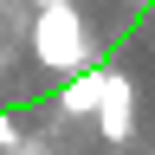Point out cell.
Wrapping results in <instances>:
<instances>
[{
    "label": "cell",
    "mask_w": 155,
    "mask_h": 155,
    "mask_svg": "<svg viewBox=\"0 0 155 155\" xmlns=\"http://www.w3.org/2000/svg\"><path fill=\"white\" fill-rule=\"evenodd\" d=\"M32 58L52 78H71V71L91 65V32H84L78 0H58V7H39L32 13Z\"/></svg>",
    "instance_id": "obj_1"
},
{
    "label": "cell",
    "mask_w": 155,
    "mask_h": 155,
    "mask_svg": "<svg viewBox=\"0 0 155 155\" xmlns=\"http://www.w3.org/2000/svg\"><path fill=\"white\" fill-rule=\"evenodd\" d=\"M91 123L104 129L110 149H123L129 136H136V84H129V71H110V78H104V97H97Z\"/></svg>",
    "instance_id": "obj_2"
},
{
    "label": "cell",
    "mask_w": 155,
    "mask_h": 155,
    "mask_svg": "<svg viewBox=\"0 0 155 155\" xmlns=\"http://www.w3.org/2000/svg\"><path fill=\"white\" fill-rule=\"evenodd\" d=\"M104 78H110V65H84V71H71L65 91H58V110H65V116H91L97 97H104Z\"/></svg>",
    "instance_id": "obj_3"
},
{
    "label": "cell",
    "mask_w": 155,
    "mask_h": 155,
    "mask_svg": "<svg viewBox=\"0 0 155 155\" xmlns=\"http://www.w3.org/2000/svg\"><path fill=\"white\" fill-rule=\"evenodd\" d=\"M19 142V123H13V116H0V149H13Z\"/></svg>",
    "instance_id": "obj_4"
},
{
    "label": "cell",
    "mask_w": 155,
    "mask_h": 155,
    "mask_svg": "<svg viewBox=\"0 0 155 155\" xmlns=\"http://www.w3.org/2000/svg\"><path fill=\"white\" fill-rule=\"evenodd\" d=\"M32 7H58V0H32Z\"/></svg>",
    "instance_id": "obj_5"
},
{
    "label": "cell",
    "mask_w": 155,
    "mask_h": 155,
    "mask_svg": "<svg viewBox=\"0 0 155 155\" xmlns=\"http://www.w3.org/2000/svg\"><path fill=\"white\" fill-rule=\"evenodd\" d=\"M136 7H149V0H136Z\"/></svg>",
    "instance_id": "obj_6"
}]
</instances>
